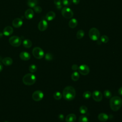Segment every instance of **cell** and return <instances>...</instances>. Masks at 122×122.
<instances>
[{
	"label": "cell",
	"mask_w": 122,
	"mask_h": 122,
	"mask_svg": "<svg viewBox=\"0 0 122 122\" xmlns=\"http://www.w3.org/2000/svg\"><path fill=\"white\" fill-rule=\"evenodd\" d=\"M92 96V93L90 91H86L83 93V97L84 99H89Z\"/></svg>",
	"instance_id": "1f68e13d"
},
{
	"label": "cell",
	"mask_w": 122,
	"mask_h": 122,
	"mask_svg": "<svg viewBox=\"0 0 122 122\" xmlns=\"http://www.w3.org/2000/svg\"><path fill=\"white\" fill-rule=\"evenodd\" d=\"M98 120L102 122H106L108 120L109 117L107 114H106L105 113H100L98 116Z\"/></svg>",
	"instance_id": "e0dca14e"
},
{
	"label": "cell",
	"mask_w": 122,
	"mask_h": 122,
	"mask_svg": "<svg viewBox=\"0 0 122 122\" xmlns=\"http://www.w3.org/2000/svg\"><path fill=\"white\" fill-rule=\"evenodd\" d=\"M72 2L74 4H78L80 2V0H72Z\"/></svg>",
	"instance_id": "8d00e7d4"
},
{
	"label": "cell",
	"mask_w": 122,
	"mask_h": 122,
	"mask_svg": "<svg viewBox=\"0 0 122 122\" xmlns=\"http://www.w3.org/2000/svg\"><path fill=\"white\" fill-rule=\"evenodd\" d=\"M32 53L33 56L37 59H41L44 56V52L43 50L38 47L34 48L32 50Z\"/></svg>",
	"instance_id": "5b68a950"
},
{
	"label": "cell",
	"mask_w": 122,
	"mask_h": 122,
	"mask_svg": "<svg viewBox=\"0 0 122 122\" xmlns=\"http://www.w3.org/2000/svg\"><path fill=\"white\" fill-rule=\"evenodd\" d=\"M79 110H80V112L81 114H85L87 112L88 109L86 106L82 105L80 107Z\"/></svg>",
	"instance_id": "4316f807"
},
{
	"label": "cell",
	"mask_w": 122,
	"mask_h": 122,
	"mask_svg": "<svg viewBox=\"0 0 122 122\" xmlns=\"http://www.w3.org/2000/svg\"><path fill=\"white\" fill-rule=\"evenodd\" d=\"M92 97L93 100L96 102H100L102 99V94L99 91L95 90L92 93Z\"/></svg>",
	"instance_id": "30bf717a"
},
{
	"label": "cell",
	"mask_w": 122,
	"mask_h": 122,
	"mask_svg": "<svg viewBox=\"0 0 122 122\" xmlns=\"http://www.w3.org/2000/svg\"><path fill=\"white\" fill-rule=\"evenodd\" d=\"M89 36L92 41H97L100 37V32L96 28H91L89 31Z\"/></svg>",
	"instance_id": "277c9868"
},
{
	"label": "cell",
	"mask_w": 122,
	"mask_h": 122,
	"mask_svg": "<svg viewBox=\"0 0 122 122\" xmlns=\"http://www.w3.org/2000/svg\"><path fill=\"white\" fill-rule=\"evenodd\" d=\"M3 65L0 62V72H1L3 70Z\"/></svg>",
	"instance_id": "ab89813d"
},
{
	"label": "cell",
	"mask_w": 122,
	"mask_h": 122,
	"mask_svg": "<svg viewBox=\"0 0 122 122\" xmlns=\"http://www.w3.org/2000/svg\"><path fill=\"white\" fill-rule=\"evenodd\" d=\"M45 59L47 61H51L53 59V56L50 53H47L45 55Z\"/></svg>",
	"instance_id": "d6a6232c"
},
{
	"label": "cell",
	"mask_w": 122,
	"mask_h": 122,
	"mask_svg": "<svg viewBox=\"0 0 122 122\" xmlns=\"http://www.w3.org/2000/svg\"><path fill=\"white\" fill-rule=\"evenodd\" d=\"M101 41L102 42L106 43L109 41V39L107 36H106L105 35H103L101 37Z\"/></svg>",
	"instance_id": "83f0119b"
},
{
	"label": "cell",
	"mask_w": 122,
	"mask_h": 122,
	"mask_svg": "<svg viewBox=\"0 0 122 122\" xmlns=\"http://www.w3.org/2000/svg\"><path fill=\"white\" fill-rule=\"evenodd\" d=\"M29 70L30 72L33 73V72H35L37 70V67L36 65H35V64H31L29 66Z\"/></svg>",
	"instance_id": "f1b7e54d"
},
{
	"label": "cell",
	"mask_w": 122,
	"mask_h": 122,
	"mask_svg": "<svg viewBox=\"0 0 122 122\" xmlns=\"http://www.w3.org/2000/svg\"><path fill=\"white\" fill-rule=\"evenodd\" d=\"M10 44L13 47H19L21 43V40L17 36H12L9 40Z\"/></svg>",
	"instance_id": "8992f818"
},
{
	"label": "cell",
	"mask_w": 122,
	"mask_h": 122,
	"mask_svg": "<svg viewBox=\"0 0 122 122\" xmlns=\"http://www.w3.org/2000/svg\"><path fill=\"white\" fill-rule=\"evenodd\" d=\"M13 32V28L10 26H8L5 27L3 30V34L6 36H9L12 34Z\"/></svg>",
	"instance_id": "4fadbf2b"
},
{
	"label": "cell",
	"mask_w": 122,
	"mask_h": 122,
	"mask_svg": "<svg viewBox=\"0 0 122 122\" xmlns=\"http://www.w3.org/2000/svg\"><path fill=\"white\" fill-rule=\"evenodd\" d=\"M23 46L26 48H30L32 46L31 41L29 39H25L22 42Z\"/></svg>",
	"instance_id": "7402d4cb"
},
{
	"label": "cell",
	"mask_w": 122,
	"mask_h": 122,
	"mask_svg": "<svg viewBox=\"0 0 122 122\" xmlns=\"http://www.w3.org/2000/svg\"><path fill=\"white\" fill-rule=\"evenodd\" d=\"M84 35V32L82 30H79L76 34V37L78 39H82Z\"/></svg>",
	"instance_id": "cb8c5ba5"
},
{
	"label": "cell",
	"mask_w": 122,
	"mask_h": 122,
	"mask_svg": "<svg viewBox=\"0 0 122 122\" xmlns=\"http://www.w3.org/2000/svg\"><path fill=\"white\" fill-rule=\"evenodd\" d=\"M79 122H89V120L86 116L81 115L79 117Z\"/></svg>",
	"instance_id": "f546056e"
},
{
	"label": "cell",
	"mask_w": 122,
	"mask_h": 122,
	"mask_svg": "<svg viewBox=\"0 0 122 122\" xmlns=\"http://www.w3.org/2000/svg\"><path fill=\"white\" fill-rule=\"evenodd\" d=\"M54 3L58 9H61L62 8V1L61 0H54Z\"/></svg>",
	"instance_id": "484cf974"
},
{
	"label": "cell",
	"mask_w": 122,
	"mask_h": 122,
	"mask_svg": "<svg viewBox=\"0 0 122 122\" xmlns=\"http://www.w3.org/2000/svg\"><path fill=\"white\" fill-rule=\"evenodd\" d=\"M34 16V11L31 9H28L25 11V17L28 20H30Z\"/></svg>",
	"instance_id": "9a60e30c"
},
{
	"label": "cell",
	"mask_w": 122,
	"mask_h": 122,
	"mask_svg": "<svg viewBox=\"0 0 122 122\" xmlns=\"http://www.w3.org/2000/svg\"><path fill=\"white\" fill-rule=\"evenodd\" d=\"M78 24V21L75 18H72L71 19L69 22V26L71 28H75Z\"/></svg>",
	"instance_id": "ffe728a7"
},
{
	"label": "cell",
	"mask_w": 122,
	"mask_h": 122,
	"mask_svg": "<svg viewBox=\"0 0 122 122\" xmlns=\"http://www.w3.org/2000/svg\"><path fill=\"white\" fill-rule=\"evenodd\" d=\"M59 119H60V120H63V118H64V116H63V115H62V114H60V115H59Z\"/></svg>",
	"instance_id": "74e56055"
},
{
	"label": "cell",
	"mask_w": 122,
	"mask_h": 122,
	"mask_svg": "<svg viewBox=\"0 0 122 122\" xmlns=\"http://www.w3.org/2000/svg\"><path fill=\"white\" fill-rule=\"evenodd\" d=\"M33 9L35 12L37 13H40L42 11V8L39 6H36L33 8Z\"/></svg>",
	"instance_id": "e575fe53"
},
{
	"label": "cell",
	"mask_w": 122,
	"mask_h": 122,
	"mask_svg": "<svg viewBox=\"0 0 122 122\" xmlns=\"http://www.w3.org/2000/svg\"><path fill=\"white\" fill-rule=\"evenodd\" d=\"M20 58L23 61H28L30 59V55L26 51H22L19 55Z\"/></svg>",
	"instance_id": "5bb4252c"
},
{
	"label": "cell",
	"mask_w": 122,
	"mask_h": 122,
	"mask_svg": "<svg viewBox=\"0 0 122 122\" xmlns=\"http://www.w3.org/2000/svg\"><path fill=\"white\" fill-rule=\"evenodd\" d=\"M23 24V21L20 18H15L12 21V25L14 27L18 28L20 27Z\"/></svg>",
	"instance_id": "7c38bea8"
},
{
	"label": "cell",
	"mask_w": 122,
	"mask_h": 122,
	"mask_svg": "<svg viewBox=\"0 0 122 122\" xmlns=\"http://www.w3.org/2000/svg\"><path fill=\"white\" fill-rule=\"evenodd\" d=\"M2 63L5 66H10L13 63L12 59L10 57H5L2 60Z\"/></svg>",
	"instance_id": "d6986e66"
},
{
	"label": "cell",
	"mask_w": 122,
	"mask_h": 122,
	"mask_svg": "<svg viewBox=\"0 0 122 122\" xmlns=\"http://www.w3.org/2000/svg\"><path fill=\"white\" fill-rule=\"evenodd\" d=\"M3 35V33H2L1 32H0V38H1L2 37Z\"/></svg>",
	"instance_id": "60d3db41"
},
{
	"label": "cell",
	"mask_w": 122,
	"mask_h": 122,
	"mask_svg": "<svg viewBox=\"0 0 122 122\" xmlns=\"http://www.w3.org/2000/svg\"><path fill=\"white\" fill-rule=\"evenodd\" d=\"M79 72L83 75H86L90 72V68L86 64H82L78 67Z\"/></svg>",
	"instance_id": "9c48e42d"
},
{
	"label": "cell",
	"mask_w": 122,
	"mask_h": 122,
	"mask_svg": "<svg viewBox=\"0 0 122 122\" xmlns=\"http://www.w3.org/2000/svg\"><path fill=\"white\" fill-rule=\"evenodd\" d=\"M110 106L113 111L119 110L122 106V99L119 96H113L110 100Z\"/></svg>",
	"instance_id": "7a4b0ae2"
},
{
	"label": "cell",
	"mask_w": 122,
	"mask_h": 122,
	"mask_svg": "<svg viewBox=\"0 0 122 122\" xmlns=\"http://www.w3.org/2000/svg\"><path fill=\"white\" fill-rule=\"evenodd\" d=\"M36 81V77L33 73H27L22 78L23 83L26 85H31L34 84Z\"/></svg>",
	"instance_id": "3957f363"
},
{
	"label": "cell",
	"mask_w": 122,
	"mask_h": 122,
	"mask_svg": "<svg viewBox=\"0 0 122 122\" xmlns=\"http://www.w3.org/2000/svg\"><path fill=\"white\" fill-rule=\"evenodd\" d=\"M76 120V116L73 113H71L67 115L65 118L66 122H74Z\"/></svg>",
	"instance_id": "2e32d148"
},
{
	"label": "cell",
	"mask_w": 122,
	"mask_h": 122,
	"mask_svg": "<svg viewBox=\"0 0 122 122\" xmlns=\"http://www.w3.org/2000/svg\"><path fill=\"white\" fill-rule=\"evenodd\" d=\"M72 2V0H62L63 5L65 6H69L71 5Z\"/></svg>",
	"instance_id": "836d02e7"
},
{
	"label": "cell",
	"mask_w": 122,
	"mask_h": 122,
	"mask_svg": "<svg viewBox=\"0 0 122 122\" xmlns=\"http://www.w3.org/2000/svg\"><path fill=\"white\" fill-rule=\"evenodd\" d=\"M55 16L56 14L54 12L52 11H50L46 14L45 18L47 19V20L51 21L53 20L55 18Z\"/></svg>",
	"instance_id": "ac0fdd59"
},
{
	"label": "cell",
	"mask_w": 122,
	"mask_h": 122,
	"mask_svg": "<svg viewBox=\"0 0 122 122\" xmlns=\"http://www.w3.org/2000/svg\"><path fill=\"white\" fill-rule=\"evenodd\" d=\"M62 96V94L59 92H56L53 94V97L57 100H60Z\"/></svg>",
	"instance_id": "d4e9b609"
},
{
	"label": "cell",
	"mask_w": 122,
	"mask_h": 122,
	"mask_svg": "<svg viewBox=\"0 0 122 122\" xmlns=\"http://www.w3.org/2000/svg\"><path fill=\"white\" fill-rule=\"evenodd\" d=\"M44 97L43 92L40 90H37L33 92L32 95V98L34 101L39 102L41 101Z\"/></svg>",
	"instance_id": "ba28073f"
},
{
	"label": "cell",
	"mask_w": 122,
	"mask_h": 122,
	"mask_svg": "<svg viewBox=\"0 0 122 122\" xmlns=\"http://www.w3.org/2000/svg\"><path fill=\"white\" fill-rule=\"evenodd\" d=\"M61 14L65 18L71 19L73 16V12L70 8L64 7L61 10Z\"/></svg>",
	"instance_id": "52a82bcc"
},
{
	"label": "cell",
	"mask_w": 122,
	"mask_h": 122,
	"mask_svg": "<svg viewBox=\"0 0 122 122\" xmlns=\"http://www.w3.org/2000/svg\"><path fill=\"white\" fill-rule=\"evenodd\" d=\"M38 3V0H28L27 2V5L30 8H34Z\"/></svg>",
	"instance_id": "44dd1931"
},
{
	"label": "cell",
	"mask_w": 122,
	"mask_h": 122,
	"mask_svg": "<svg viewBox=\"0 0 122 122\" xmlns=\"http://www.w3.org/2000/svg\"><path fill=\"white\" fill-rule=\"evenodd\" d=\"M76 92L75 89L71 86H68L64 88L62 92L63 98L68 101L73 100L75 97Z\"/></svg>",
	"instance_id": "6da1fadb"
},
{
	"label": "cell",
	"mask_w": 122,
	"mask_h": 122,
	"mask_svg": "<svg viewBox=\"0 0 122 122\" xmlns=\"http://www.w3.org/2000/svg\"><path fill=\"white\" fill-rule=\"evenodd\" d=\"M80 77L79 74L77 71L73 72L71 75V78L73 81H77L79 80Z\"/></svg>",
	"instance_id": "603a6c76"
},
{
	"label": "cell",
	"mask_w": 122,
	"mask_h": 122,
	"mask_svg": "<svg viewBox=\"0 0 122 122\" xmlns=\"http://www.w3.org/2000/svg\"><path fill=\"white\" fill-rule=\"evenodd\" d=\"M78 66L77 65H76V64H73V65H72V66H71V69H72V70H73V71H77L78 69Z\"/></svg>",
	"instance_id": "d590c367"
},
{
	"label": "cell",
	"mask_w": 122,
	"mask_h": 122,
	"mask_svg": "<svg viewBox=\"0 0 122 122\" xmlns=\"http://www.w3.org/2000/svg\"><path fill=\"white\" fill-rule=\"evenodd\" d=\"M7 122V121H6V122Z\"/></svg>",
	"instance_id": "b9f144b4"
},
{
	"label": "cell",
	"mask_w": 122,
	"mask_h": 122,
	"mask_svg": "<svg viewBox=\"0 0 122 122\" xmlns=\"http://www.w3.org/2000/svg\"><path fill=\"white\" fill-rule=\"evenodd\" d=\"M118 92H119V93L120 95H122V87H121L119 89V90H118Z\"/></svg>",
	"instance_id": "f35d334b"
},
{
	"label": "cell",
	"mask_w": 122,
	"mask_h": 122,
	"mask_svg": "<svg viewBox=\"0 0 122 122\" xmlns=\"http://www.w3.org/2000/svg\"><path fill=\"white\" fill-rule=\"evenodd\" d=\"M104 95L105 98L107 99H109L111 97H112V93L111 92L108 90H106L104 91Z\"/></svg>",
	"instance_id": "4dcf8cb0"
},
{
	"label": "cell",
	"mask_w": 122,
	"mask_h": 122,
	"mask_svg": "<svg viewBox=\"0 0 122 122\" xmlns=\"http://www.w3.org/2000/svg\"><path fill=\"white\" fill-rule=\"evenodd\" d=\"M48 23L47 21L45 20H41L38 24V29L41 31H43L45 30L48 27Z\"/></svg>",
	"instance_id": "8fae6325"
}]
</instances>
